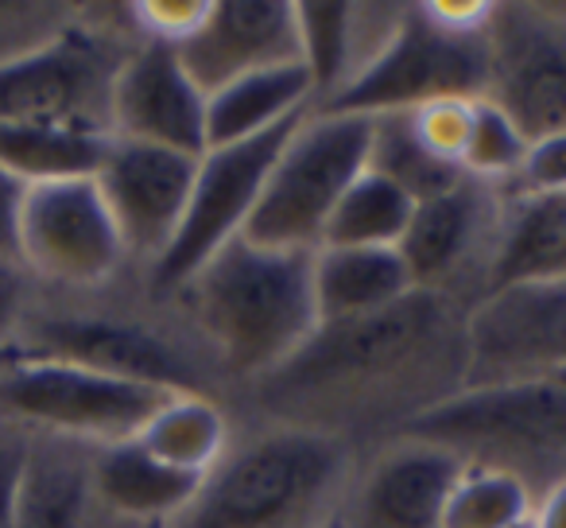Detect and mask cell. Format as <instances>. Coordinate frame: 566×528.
Instances as JSON below:
<instances>
[{"instance_id":"1","label":"cell","mask_w":566,"mask_h":528,"mask_svg":"<svg viewBox=\"0 0 566 528\" xmlns=\"http://www.w3.org/2000/svg\"><path fill=\"white\" fill-rule=\"evenodd\" d=\"M465 311L434 292H411L377 315L323 323L287 365L256 381L272 424L311 427L354 443V424L392 435L465 385Z\"/></svg>"},{"instance_id":"2","label":"cell","mask_w":566,"mask_h":528,"mask_svg":"<svg viewBox=\"0 0 566 528\" xmlns=\"http://www.w3.org/2000/svg\"><path fill=\"white\" fill-rule=\"evenodd\" d=\"M175 315L213 358L221 381L256 385L287 365L323 327L315 252L268 249L233 237L175 296Z\"/></svg>"},{"instance_id":"3","label":"cell","mask_w":566,"mask_h":528,"mask_svg":"<svg viewBox=\"0 0 566 528\" xmlns=\"http://www.w3.org/2000/svg\"><path fill=\"white\" fill-rule=\"evenodd\" d=\"M109 292L113 284L97 292H55L32 284L17 339L0 362H71L159 393L213 396V385L221 381L218 365L175 315L171 303L151 300L148 292L140 303H120Z\"/></svg>"},{"instance_id":"4","label":"cell","mask_w":566,"mask_h":528,"mask_svg":"<svg viewBox=\"0 0 566 528\" xmlns=\"http://www.w3.org/2000/svg\"><path fill=\"white\" fill-rule=\"evenodd\" d=\"M354 443L292 424L233 435L167 528H326L342 517L357 474Z\"/></svg>"},{"instance_id":"5","label":"cell","mask_w":566,"mask_h":528,"mask_svg":"<svg viewBox=\"0 0 566 528\" xmlns=\"http://www.w3.org/2000/svg\"><path fill=\"white\" fill-rule=\"evenodd\" d=\"M396 435L434 443L462 466L516 474L532 494L566 478V393L555 377L462 385Z\"/></svg>"},{"instance_id":"6","label":"cell","mask_w":566,"mask_h":528,"mask_svg":"<svg viewBox=\"0 0 566 528\" xmlns=\"http://www.w3.org/2000/svg\"><path fill=\"white\" fill-rule=\"evenodd\" d=\"M136 43L128 9H82L59 40L0 66V125H71L113 136V82Z\"/></svg>"},{"instance_id":"7","label":"cell","mask_w":566,"mask_h":528,"mask_svg":"<svg viewBox=\"0 0 566 528\" xmlns=\"http://www.w3.org/2000/svg\"><path fill=\"white\" fill-rule=\"evenodd\" d=\"M369 136L373 121L361 113L311 110L275 156L244 237L268 249L315 252L334 206L369 167Z\"/></svg>"},{"instance_id":"8","label":"cell","mask_w":566,"mask_h":528,"mask_svg":"<svg viewBox=\"0 0 566 528\" xmlns=\"http://www.w3.org/2000/svg\"><path fill=\"white\" fill-rule=\"evenodd\" d=\"M489 28L462 32L434 17L427 4H400L385 48L323 110L334 113H411L442 97H485Z\"/></svg>"},{"instance_id":"9","label":"cell","mask_w":566,"mask_h":528,"mask_svg":"<svg viewBox=\"0 0 566 528\" xmlns=\"http://www.w3.org/2000/svg\"><path fill=\"white\" fill-rule=\"evenodd\" d=\"M167 396L171 393L105 377L71 362H43V358L0 362V420L90 447L136 439Z\"/></svg>"},{"instance_id":"10","label":"cell","mask_w":566,"mask_h":528,"mask_svg":"<svg viewBox=\"0 0 566 528\" xmlns=\"http://www.w3.org/2000/svg\"><path fill=\"white\" fill-rule=\"evenodd\" d=\"M17 265L32 284L55 292H97L136 272L94 179L28 187Z\"/></svg>"},{"instance_id":"11","label":"cell","mask_w":566,"mask_h":528,"mask_svg":"<svg viewBox=\"0 0 566 528\" xmlns=\"http://www.w3.org/2000/svg\"><path fill=\"white\" fill-rule=\"evenodd\" d=\"M303 117H307V113H303ZM303 117L287 121V125L272 128V133L252 136V141L226 144V148H206L202 156H198L195 190H190L179 234H175V241L164 249V257L140 277L144 292H148L151 300L164 303L167 296H175L213 252L226 249L233 237L244 234L275 156H280V148L287 144L292 128L300 125Z\"/></svg>"},{"instance_id":"12","label":"cell","mask_w":566,"mask_h":528,"mask_svg":"<svg viewBox=\"0 0 566 528\" xmlns=\"http://www.w3.org/2000/svg\"><path fill=\"white\" fill-rule=\"evenodd\" d=\"M566 370V277L489 288L465 311V385L547 381Z\"/></svg>"},{"instance_id":"13","label":"cell","mask_w":566,"mask_h":528,"mask_svg":"<svg viewBox=\"0 0 566 528\" xmlns=\"http://www.w3.org/2000/svg\"><path fill=\"white\" fill-rule=\"evenodd\" d=\"M501 241V190L462 179L447 195L416 203L400 237V257L419 292L473 308L489 292Z\"/></svg>"},{"instance_id":"14","label":"cell","mask_w":566,"mask_h":528,"mask_svg":"<svg viewBox=\"0 0 566 528\" xmlns=\"http://www.w3.org/2000/svg\"><path fill=\"white\" fill-rule=\"evenodd\" d=\"M527 136L566 133V9L493 4L489 17V90Z\"/></svg>"},{"instance_id":"15","label":"cell","mask_w":566,"mask_h":528,"mask_svg":"<svg viewBox=\"0 0 566 528\" xmlns=\"http://www.w3.org/2000/svg\"><path fill=\"white\" fill-rule=\"evenodd\" d=\"M195 175L198 156L159 148V144L120 141V136L109 141L94 183L140 277L164 257V249L179 234L190 190H195Z\"/></svg>"},{"instance_id":"16","label":"cell","mask_w":566,"mask_h":528,"mask_svg":"<svg viewBox=\"0 0 566 528\" xmlns=\"http://www.w3.org/2000/svg\"><path fill=\"white\" fill-rule=\"evenodd\" d=\"M458 474L462 463L450 451L392 435L357 463L342 528H439Z\"/></svg>"},{"instance_id":"17","label":"cell","mask_w":566,"mask_h":528,"mask_svg":"<svg viewBox=\"0 0 566 528\" xmlns=\"http://www.w3.org/2000/svg\"><path fill=\"white\" fill-rule=\"evenodd\" d=\"M175 51L206 97L249 74L303 63L295 0H218Z\"/></svg>"},{"instance_id":"18","label":"cell","mask_w":566,"mask_h":528,"mask_svg":"<svg viewBox=\"0 0 566 528\" xmlns=\"http://www.w3.org/2000/svg\"><path fill=\"white\" fill-rule=\"evenodd\" d=\"M109 121L120 141L159 144L187 156L206 152V94L171 43L140 35L113 82Z\"/></svg>"},{"instance_id":"19","label":"cell","mask_w":566,"mask_h":528,"mask_svg":"<svg viewBox=\"0 0 566 528\" xmlns=\"http://www.w3.org/2000/svg\"><path fill=\"white\" fill-rule=\"evenodd\" d=\"M90 443L32 432L17 528H136L105 505Z\"/></svg>"},{"instance_id":"20","label":"cell","mask_w":566,"mask_h":528,"mask_svg":"<svg viewBox=\"0 0 566 528\" xmlns=\"http://www.w3.org/2000/svg\"><path fill=\"white\" fill-rule=\"evenodd\" d=\"M303 66L315 86V110L331 105L392 32L400 4H338V0H295Z\"/></svg>"},{"instance_id":"21","label":"cell","mask_w":566,"mask_h":528,"mask_svg":"<svg viewBox=\"0 0 566 528\" xmlns=\"http://www.w3.org/2000/svg\"><path fill=\"white\" fill-rule=\"evenodd\" d=\"M315 110V86L303 63L249 74L206 97V148L252 141Z\"/></svg>"},{"instance_id":"22","label":"cell","mask_w":566,"mask_h":528,"mask_svg":"<svg viewBox=\"0 0 566 528\" xmlns=\"http://www.w3.org/2000/svg\"><path fill=\"white\" fill-rule=\"evenodd\" d=\"M419 292L400 249H315V303L323 323L377 315Z\"/></svg>"},{"instance_id":"23","label":"cell","mask_w":566,"mask_h":528,"mask_svg":"<svg viewBox=\"0 0 566 528\" xmlns=\"http://www.w3.org/2000/svg\"><path fill=\"white\" fill-rule=\"evenodd\" d=\"M94 478L105 505L136 528H167L202 486V478L171 470L136 439L97 447Z\"/></svg>"},{"instance_id":"24","label":"cell","mask_w":566,"mask_h":528,"mask_svg":"<svg viewBox=\"0 0 566 528\" xmlns=\"http://www.w3.org/2000/svg\"><path fill=\"white\" fill-rule=\"evenodd\" d=\"M566 277V195L527 198L501 190V241L489 288Z\"/></svg>"},{"instance_id":"25","label":"cell","mask_w":566,"mask_h":528,"mask_svg":"<svg viewBox=\"0 0 566 528\" xmlns=\"http://www.w3.org/2000/svg\"><path fill=\"white\" fill-rule=\"evenodd\" d=\"M233 435L237 432L229 424V412L221 408L218 396L171 393L140 427L136 443L171 470L206 478L226 458Z\"/></svg>"},{"instance_id":"26","label":"cell","mask_w":566,"mask_h":528,"mask_svg":"<svg viewBox=\"0 0 566 528\" xmlns=\"http://www.w3.org/2000/svg\"><path fill=\"white\" fill-rule=\"evenodd\" d=\"M109 141V133L71 125H0V167H9L24 187L94 179Z\"/></svg>"},{"instance_id":"27","label":"cell","mask_w":566,"mask_h":528,"mask_svg":"<svg viewBox=\"0 0 566 528\" xmlns=\"http://www.w3.org/2000/svg\"><path fill=\"white\" fill-rule=\"evenodd\" d=\"M411 210H416V198H408L396 183H388L385 175L365 167L354 179V187L342 195V203L334 206L323 245H338V249H396L411 221Z\"/></svg>"},{"instance_id":"28","label":"cell","mask_w":566,"mask_h":528,"mask_svg":"<svg viewBox=\"0 0 566 528\" xmlns=\"http://www.w3.org/2000/svg\"><path fill=\"white\" fill-rule=\"evenodd\" d=\"M369 121V167L377 175H385L388 183H396L408 198L427 203V198L447 195L465 179L462 167L427 152V144L419 141L416 125H411V113H377Z\"/></svg>"},{"instance_id":"29","label":"cell","mask_w":566,"mask_h":528,"mask_svg":"<svg viewBox=\"0 0 566 528\" xmlns=\"http://www.w3.org/2000/svg\"><path fill=\"white\" fill-rule=\"evenodd\" d=\"M535 494L527 482L504 470L462 466L442 505L439 528H524Z\"/></svg>"},{"instance_id":"30","label":"cell","mask_w":566,"mask_h":528,"mask_svg":"<svg viewBox=\"0 0 566 528\" xmlns=\"http://www.w3.org/2000/svg\"><path fill=\"white\" fill-rule=\"evenodd\" d=\"M524 156H527V136L512 125V117L501 105H493L489 97H478L473 102L470 144H465V156H462L465 179L504 190L516 179Z\"/></svg>"},{"instance_id":"31","label":"cell","mask_w":566,"mask_h":528,"mask_svg":"<svg viewBox=\"0 0 566 528\" xmlns=\"http://www.w3.org/2000/svg\"><path fill=\"white\" fill-rule=\"evenodd\" d=\"M78 4H0V66L17 63L32 51L48 48L78 20Z\"/></svg>"},{"instance_id":"32","label":"cell","mask_w":566,"mask_h":528,"mask_svg":"<svg viewBox=\"0 0 566 528\" xmlns=\"http://www.w3.org/2000/svg\"><path fill=\"white\" fill-rule=\"evenodd\" d=\"M473 102H478V97H442V102L411 110V125H416L419 141L427 144V152H434V156L447 159V164L462 167L470 128H473Z\"/></svg>"},{"instance_id":"33","label":"cell","mask_w":566,"mask_h":528,"mask_svg":"<svg viewBox=\"0 0 566 528\" xmlns=\"http://www.w3.org/2000/svg\"><path fill=\"white\" fill-rule=\"evenodd\" d=\"M206 0H140V4H128V17H133L136 32L144 40L159 43H187L198 32V24L206 20Z\"/></svg>"},{"instance_id":"34","label":"cell","mask_w":566,"mask_h":528,"mask_svg":"<svg viewBox=\"0 0 566 528\" xmlns=\"http://www.w3.org/2000/svg\"><path fill=\"white\" fill-rule=\"evenodd\" d=\"M504 190H509V195H527V198L566 195V133L539 136V141L527 144L524 164H520L516 179Z\"/></svg>"},{"instance_id":"35","label":"cell","mask_w":566,"mask_h":528,"mask_svg":"<svg viewBox=\"0 0 566 528\" xmlns=\"http://www.w3.org/2000/svg\"><path fill=\"white\" fill-rule=\"evenodd\" d=\"M28 447H32V432L12 420H0V528H17Z\"/></svg>"},{"instance_id":"36","label":"cell","mask_w":566,"mask_h":528,"mask_svg":"<svg viewBox=\"0 0 566 528\" xmlns=\"http://www.w3.org/2000/svg\"><path fill=\"white\" fill-rule=\"evenodd\" d=\"M28 296H32V280L12 257H0V358L9 354L17 327L24 319Z\"/></svg>"},{"instance_id":"37","label":"cell","mask_w":566,"mask_h":528,"mask_svg":"<svg viewBox=\"0 0 566 528\" xmlns=\"http://www.w3.org/2000/svg\"><path fill=\"white\" fill-rule=\"evenodd\" d=\"M28 187L9 172L0 167V257L17 260V226H20V206H24Z\"/></svg>"},{"instance_id":"38","label":"cell","mask_w":566,"mask_h":528,"mask_svg":"<svg viewBox=\"0 0 566 528\" xmlns=\"http://www.w3.org/2000/svg\"><path fill=\"white\" fill-rule=\"evenodd\" d=\"M532 528H566V478L547 486L543 494H535L532 517H527Z\"/></svg>"},{"instance_id":"39","label":"cell","mask_w":566,"mask_h":528,"mask_svg":"<svg viewBox=\"0 0 566 528\" xmlns=\"http://www.w3.org/2000/svg\"><path fill=\"white\" fill-rule=\"evenodd\" d=\"M555 381H558V389H563V393H566V370H563V373H558V377H555Z\"/></svg>"},{"instance_id":"40","label":"cell","mask_w":566,"mask_h":528,"mask_svg":"<svg viewBox=\"0 0 566 528\" xmlns=\"http://www.w3.org/2000/svg\"><path fill=\"white\" fill-rule=\"evenodd\" d=\"M326 528H342V517H338V520H334V525H326Z\"/></svg>"},{"instance_id":"41","label":"cell","mask_w":566,"mask_h":528,"mask_svg":"<svg viewBox=\"0 0 566 528\" xmlns=\"http://www.w3.org/2000/svg\"><path fill=\"white\" fill-rule=\"evenodd\" d=\"M524 528H532V525H524Z\"/></svg>"}]
</instances>
